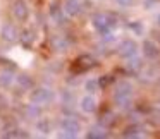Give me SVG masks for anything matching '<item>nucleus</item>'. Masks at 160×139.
<instances>
[{
    "mask_svg": "<svg viewBox=\"0 0 160 139\" xmlns=\"http://www.w3.org/2000/svg\"><path fill=\"white\" fill-rule=\"evenodd\" d=\"M16 83V72H12L11 69H2L0 70V86L9 88Z\"/></svg>",
    "mask_w": 160,
    "mask_h": 139,
    "instance_id": "f8f14e48",
    "label": "nucleus"
},
{
    "mask_svg": "<svg viewBox=\"0 0 160 139\" xmlns=\"http://www.w3.org/2000/svg\"><path fill=\"white\" fill-rule=\"evenodd\" d=\"M158 5H160L158 0H141V9H143V11H146V12L157 11Z\"/></svg>",
    "mask_w": 160,
    "mask_h": 139,
    "instance_id": "a211bd4d",
    "label": "nucleus"
},
{
    "mask_svg": "<svg viewBox=\"0 0 160 139\" xmlns=\"http://www.w3.org/2000/svg\"><path fill=\"white\" fill-rule=\"evenodd\" d=\"M83 89L86 91V93H95L97 94L98 91H100V81H98L97 77H88V79L83 83Z\"/></svg>",
    "mask_w": 160,
    "mask_h": 139,
    "instance_id": "ddd939ff",
    "label": "nucleus"
},
{
    "mask_svg": "<svg viewBox=\"0 0 160 139\" xmlns=\"http://www.w3.org/2000/svg\"><path fill=\"white\" fill-rule=\"evenodd\" d=\"M86 137H107V131L100 125H93V127L88 131Z\"/></svg>",
    "mask_w": 160,
    "mask_h": 139,
    "instance_id": "f3484780",
    "label": "nucleus"
},
{
    "mask_svg": "<svg viewBox=\"0 0 160 139\" xmlns=\"http://www.w3.org/2000/svg\"><path fill=\"white\" fill-rule=\"evenodd\" d=\"M12 16H14L16 21L19 22H26L31 16V9H29L28 2L26 0H16L12 4Z\"/></svg>",
    "mask_w": 160,
    "mask_h": 139,
    "instance_id": "423d86ee",
    "label": "nucleus"
},
{
    "mask_svg": "<svg viewBox=\"0 0 160 139\" xmlns=\"http://www.w3.org/2000/svg\"><path fill=\"white\" fill-rule=\"evenodd\" d=\"M52 45H53V48H55L57 52H67L69 46H71V43L67 41V38H64V36H53Z\"/></svg>",
    "mask_w": 160,
    "mask_h": 139,
    "instance_id": "4468645a",
    "label": "nucleus"
},
{
    "mask_svg": "<svg viewBox=\"0 0 160 139\" xmlns=\"http://www.w3.org/2000/svg\"><path fill=\"white\" fill-rule=\"evenodd\" d=\"M153 22H155L157 28H160V9L153 11Z\"/></svg>",
    "mask_w": 160,
    "mask_h": 139,
    "instance_id": "412c9836",
    "label": "nucleus"
},
{
    "mask_svg": "<svg viewBox=\"0 0 160 139\" xmlns=\"http://www.w3.org/2000/svg\"><path fill=\"white\" fill-rule=\"evenodd\" d=\"M76 105H78V110L83 115H93L98 110V98L95 93H86L84 91L83 94H79Z\"/></svg>",
    "mask_w": 160,
    "mask_h": 139,
    "instance_id": "20e7f679",
    "label": "nucleus"
},
{
    "mask_svg": "<svg viewBox=\"0 0 160 139\" xmlns=\"http://www.w3.org/2000/svg\"><path fill=\"white\" fill-rule=\"evenodd\" d=\"M59 129L64 136V137H79L81 132H83V125H81V122L78 120V118L74 117H64L60 118V124H59Z\"/></svg>",
    "mask_w": 160,
    "mask_h": 139,
    "instance_id": "7ed1b4c3",
    "label": "nucleus"
},
{
    "mask_svg": "<svg viewBox=\"0 0 160 139\" xmlns=\"http://www.w3.org/2000/svg\"><path fill=\"white\" fill-rule=\"evenodd\" d=\"M35 131L40 132L42 136H48V132H52V122L47 117H38L35 124Z\"/></svg>",
    "mask_w": 160,
    "mask_h": 139,
    "instance_id": "9b49d317",
    "label": "nucleus"
},
{
    "mask_svg": "<svg viewBox=\"0 0 160 139\" xmlns=\"http://www.w3.org/2000/svg\"><path fill=\"white\" fill-rule=\"evenodd\" d=\"M83 11V0H64L62 12L67 17H76Z\"/></svg>",
    "mask_w": 160,
    "mask_h": 139,
    "instance_id": "1a4fd4ad",
    "label": "nucleus"
},
{
    "mask_svg": "<svg viewBox=\"0 0 160 139\" xmlns=\"http://www.w3.org/2000/svg\"><path fill=\"white\" fill-rule=\"evenodd\" d=\"M139 50H141L143 57H145V59H150V60L157 59V57L160 55V48L153 40H145V41L141 43V46H139Z\"/></svg>",
    "mask_w": 160,
    "mask_h": 139,
    "instance_id": "9d476101",
    "label": "nucleus"
},
{
    "mask_svg": "<svg viewBox=\"0 0 160 139\" xmlns=\"http://www.w3.org/2000/svg\"><path fill=\"white\" fill-rule=\"evenodd\" d=\"M132 100H134V84L128 79L119 81L114 89V105L119 110H128L131 108Z\"/></svg>",
    "mask_w": 160,
    "mask_h": 139,
    "instance_id": "f257e3e1",
    "label": "nucleus"
},
{
    "mask_svg": "<svg viewBox=\"0 0 160 139\" xmlns=\"http://www.w3.org/2000/svg\"><path fill=\"white\" fill-rule=\"evenodd\" d=\"M117 53L121 59L128 60V59H132L139 53V45L134 38H124L119 41V46H117Z\"/></svg>",
    "mask_w": 160,
    "mask_h": 139,
    "instance_id": "39448f33",
    "label": "nucleus"
},
{
    "mask_svg": "<svg viewBox=\"0 0 160 139\" xmlns=\"http://www.w3.org/2000/svg\"><path fill=\"white\" fill-rule=\"evenodd\" d=\"M112 22H114V19L108 14H105V12H98V14H95L93 17H91V26H93L98 33H105V31H108V29H112V26H114Z\"/></svg>",
    "mask_w": 160,
    "mask_h": 139,
    "instance_id": "0eeeda50",
    "label": "nucleus"
},
{
    "mask_svg": "<svg viewBox=\"0 0 160 139\" xmlns=\"http://www.w3.org/2000/svg\"><path fill=\"white\" fill-rule=\"evenodd\" d=\"M16 83H18L19 86L26 88V89H31L33 88V83H31V79H29L28 76H16Z\"/></svg>",
    "mask_w": 160,
    "mask_h": 139,
    "instance_id": "6ab92c4d",
    "label": "nucleus"
},
{
    "mask_svg": "<svg viewBox=\"0 0 160 139\" xmlns=\"http://www.w3.org/2000/svg\"><path fill=\"white\" fill-rule=\"evenodd\" d=\"M57 94L55 89L50 86H38V88H31L28 94V101L33 105H38V107H48L55 101Z\"/></svg>",
    "mask_w": 160,
    "mask_h": 139,
    "instance_id": "f03ea898",
    "label": "nucleus"
},
{
    "mask_svg": "<svg viewBox=\"0 0 160 139\" xmlns=\"http://www.w3.org/2000/svg\"><path fill=\"white\" fill-rule=\"evenodd\" d=\"M126 67H128L131 72H141L143 62H141V59L136 55V57H132V59H128V64H126Z\"/></svg>",
    "mask_w": 160,
    "mask_h": 139,
    "instance_id": "2eb2a0df",
    "label": "nucleus"
},
{
    "mask_svg": "<svg viewBox=\"0 0 160 139\" xmlns=\"http://www.w3.org/2000/svg\"><path fill=\"white\" fill-rule=\"evenodd\" d=\"M114 2H115V5H117V7L128 9V7H132V5H134L136 0H114Z\"/></svg>",
    "mask_w": 160,
    "mask_h": 139,
    "instance_id": "aec40b11",
    "label": "nucleus"
},
{
    "mask_svg": "<svg viewBox=\"0 0 160 139\" xmlns=\"http://www.w3.org/2000/svg\"><path fill=\"white\" fill-rule=\"evenodd\" d=\"M129 29H131V33L134 36H138V38H141V36H145V24H143L141 21H132L131 24H129Z\"/></svg>",
    "mask_w": 160,
    "mask_h": 139,
    "instance_id": "dca6fc26",
    "label": "nucleus"
},
{
    "mask_svg": "<svg viewBox=\"0 0 160 139\" xmlns=\"http://www.w3.org/2000/svg\"><path fill=\"white\" fill-rule=\"evenodd\" d=\"M0 36L7 43H16L19 40V29L12 22H4L0 26Z\"/></svg>",
    "mask_w": 160,
    "mask_h": 139,
    "instance_id": "6e6552de",
    "label": "nucleus"
}]
</instances>
